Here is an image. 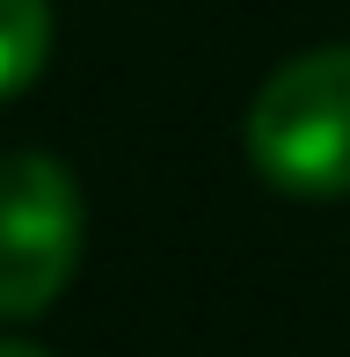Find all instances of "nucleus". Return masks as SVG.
Masks as SVG:
<instances>
[{
	"label": "nucleus",
	"instance_id": "nucleus-1",
	"mask_svg": "<svg viewBox=\"0 0 350 357\" xmlns=\"http://www.w3.org/2000/svg\"><path fill=\"white\" fill-rule=\"evenodd\" d=\"M248 160L284 197H350V44L299 52L256 88Z\"/></svg>",
	"mask_w": 350,
	"mask_h": 357
},
{
	"label": "nucleus",
	"instance_id": "nucleus-2",
	"mask_svg": "<svg viewBox=\"0 0 350 357\" xmlns=\"http://www.w3.org/2000/svg\"><path fill=\"white\" fill-rule=\"evenodd\" d=\"M88 241L81 183L59 153H0V321H29L73 284Z\"/></svg>",
	"mask_w": 350,
	"mask_h": 357
},
{
	"label": "nucleus",
	"instance_id": "nucleus-3",
	"mask_svg": "<svg viewBox=\"0 0 350 357\" xmlns=\"http://www.w3.org/2000/svg\"><path fill=\"white\" fill-rule=\"evenodd\" d=\"M52 59V8L44 0H0V102L22 95Z\"/></svg>",
	"mask_w": 350,
	"mask_h": 357
},
{
	"label": "nucleus",
	"instance_id": "nucleus-4",
	"mask_svg": "<svg viewBox=\"0 0 350 357\" xmlns=\"http://www.w3.org/2000/svg\"><path fill=\"white\" fill-rule=\"evenodd\" d=\"M0 357H44V350H29V343H15V335H0Z\"/></svg>",
	"mask_w": 350,
	"mask_h": 357
}]
</instances>
